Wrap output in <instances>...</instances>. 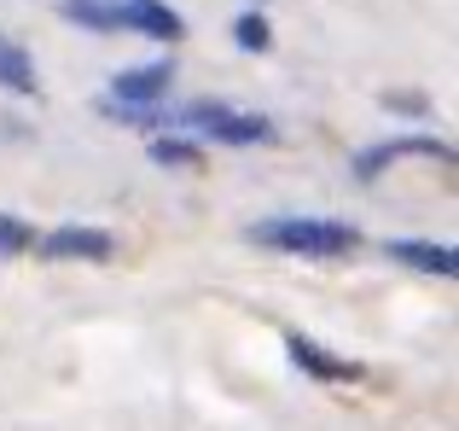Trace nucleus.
<instances>
[{"label": "nucleus", "instance_id": "nucleus-1", "mask_svg": "<svg viewBox=\"0 0 459 431\" xmlns=\"http://www.w3.org/2000/svg\"><path fill=\"white\" fill-rule=\"evenodd\" d=\"M250 239L268 251H291V257H349L360 245V227L320 222V216H273V222L250 227Z\"/></svg>", "mask_w": 459, "mask_h": 431}, {"label": "nucleus", "instance_id": "nucleus-2", "mask_svg": "<svg viewBox=\"0 0 459 431\" xmlns=\"http://www.w3.org/2000/svg\"><path fill=\"white\" fill-rule=\"evenodd\" d=\"M157 117H169L175 128H198L204 140H215V146H268L273 140L268 117L233 111V105H221V100H192V105H180V111L157 105Z\"/></svg>", "mask_w": 459, "mask_h": 431}, {"label": "nucleus", "instance_id": "nucleus-3", "mask_svg": "<svg viewBox=\"0 0 459 431\" xmlns=\"http://www.w3.org/2000/svg\"><path fill=\"white\" fill-rule=\"evenodd\" d=\"M169 82H175V65H169V58H152V65L123 70V76L111 82V100H105V111L123 117V123H152L157 105L169 100Z\"/></svg>", "mask_w": 459, "mask_h": 431}, {"label": "nucleus", "instance_id": "nucleus-4", "mask_svg": "<svg viewBox=\"0 0 459 431\" xmlns=\"http://www.w3.org/2000/svg\"><path fill=\"white\" fill-rule=\"evenodd\" d=\"M47 262H105L117 251V239L105 227H53V233H35V245Z\"/></svg>", "mask_w": 459, "mask_h": 431}, {"label": "nucleus", "instance_id": "nucleus-5", "mask_svg": "<svg viewBox=\"0 0 459 431\" xmlns=\"http://www.w3.org/2000/svg\"><path fill=\"white\" fill-rule=\"evenodd\" d=\"M402 158H437V163H454V146L448 140H384V146H372V152H360L355 158V175L360 181H378L390 163H402Z\"/></svg>", "mask_w": 459, "mask_h": 431}, {"label": "nucleus", "instance_id": "nucleus-6", "mask_svg": "<svg viewBox=\"0 0 459 431\" xmlns=\"http://www.w3.org/2000/svg\"><path fill=\"white\" fill-rule=\"evenodd\" d=\"M117 6V30L152 35V41H180V12L169 0H111Z\"/></svg>", "mask_w": 459, "mask_h": 431}, {"label": "nucleus", "instance_id": "nucleus-7", "mask_svg": "<svg viewBox=\"0 0 459 431\" xmlns=\"http://www.w3.org/2000/svg\"><path fill=\"white\" fill-rule=\"evenodd\" d=\"M291 362L303 367L308 379H325V385H360V379H367V367L360 362H343V356H332V350H320V344H308L303 332H291Z\"/></svg>", "mask_w": 459, "mask_h": 431}, {"label": "nucleus", "instance_id": "nucleus-8", "mask_svg": "<svg viewBox=\"0 0 459 431\" xmlns=\"http://www.w3.org/2000/svg\"><path fill=\"white\" fill-rule=\"evenodd\" d=\"M390 251L395 262H402V268H419V274H437V280H454L459 274V257L448 245H437V239H390Z\"/></svg>", "mask_w": 459, "mask_h": 431}, {"label": "nucleus", "instance_id": "nucleus-9", "mask_svg": "<svg viewBox=\"0 0 459 431\" xmlns=\"http://www.w3.org/2000/svg\"><path fill=\"white\" fill-rule=\"evenodd\" d=\"M0 88L35 93V65H30V53H23L18 41H6V35H0Z\"/></svg>", "mask_w": 459, "mask_h": 431}, {"label": "nucleus", "instance_id": "nucleus-10", "mask_svg": "<svg viewBox=\"0 0 459 431\" xmlns=\"http://www.w3.org/2000/svg\"><path fill=\"white\" fill-rule=\"evenodd\" d=\"M58 12H65L70 23H88V30H117V6L111 0H58Z\"/></svg>", "mask_w": 459, "mask_h": 431}, {"label": "nucleus", "instance_id": "nucleus-11", "mask_svg": "<svg viewBox=\"0 0 459 431\" xmlns=\"http://www.w3.org/2000/svg\"><path fill=\"white\" fill-rule=\"evenodd\" d=\"M233 41L245 47V53H268L273 35H268V23H262V12H245V18L233 23Z\"/></svg>", "mask_w": 459, "mask_h": 431}, {"label": "nucleus", "instance_id": "nucleus-12", "mask_svg": "<svg viewBox=\"0 0 459 431\" xmlns=\"http://www.w3.org/2000/svg\"><path fill=\"white\" fill-rule=\"evenodd\" d=\"M30 245H35V227L18 222V216H0V257H18Z\"/></svg>", "mask_w": 459, "mask_h": 431}, {"label": "nucleus", "instance_id": "nucleus-13", "mask_svg": "<svg viewBox=\"0 0 459 431\" xmlns=\"http://www.w3.org/2000/svg\"><path fill=\"white\" fill-rule=\"evenodd\" d=\"M152 163H198V146H192V140L163 135V140H152Z\"/></svg>", "mask_w": 459, "mask_h": 431}, {"label": "nucleus", "instance_id": "nucleus-14", "mask_svg": "<svg viewBox=\"0 0 459 431\" xmlns=\"http://www.w3.org/2000/svg\"><path fill=\"white\" fill-rule=\"evenodd\" d=\"M390 111H413V117H425V93H390Z\"/></svg>", "mask_w": 459, "mask_h": 431}]
</instances>
